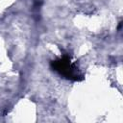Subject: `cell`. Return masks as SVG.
<instances>
[{"label":"cell","mask_w":123,"mask_h":123,"mask_svg":"<svg viewBox=\"0 0 123 123\" xmlns=\"http://www.w3.org/2000/svg\"><path fill=\"white\" fill-rule=\"evenodd\" d=\"M50 65L54 71L58 72L61 76L67 80L80 82L84 79L83 74L80 72L77 65L71 62L70 56L68 55H63L60 59L52 61Z\"/></svg>","instance_id":"obj_1"}]
</instances>
